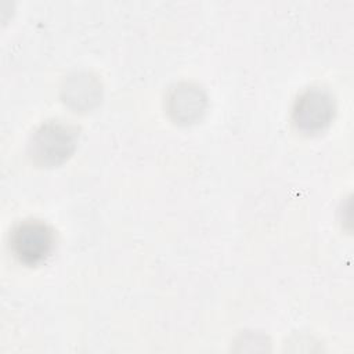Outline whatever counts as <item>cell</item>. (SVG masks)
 <instances>
[{"mask_svg":"<svg viewBox=\"0 0 354 354\" xmlns=\"http://www.w3.org/2000/svg\"><path fill=\"white\" fill-rule=\"evenodd\" d=\"M207 106L203 88L191 82H180L171 86L166 95V111L178 124H191L202 118Z\"/></svg>","mask_w":354,"mask_h":354,"instance_id":"cell-4","label":"cell"},{"mask_svg":"<svg viewBox=\"0 0 354 354\" xmlns=\"http://www.w3.org/2000/svg\"><path fill=\"white\" fill-rule=\"evenodd\" d=\"M54 245L53 230L40 220H24L10 234L12 254L26 266H36L47 259Z\"/></svg>","mask_w":354,"mask_h":354,"instance_id":"cell-2","label":"cell"},{"mask_svg":"<svg viewBox=\"0 0 354 354\" xmlns=\"http://www.w3.org/2000/svg\"><path fill=\"white\" fill-rule=\"evenodd\" d=\"M77 138L79 133L75 126L59 120H48L30 136L28 153L39 166H58L73 153Z\"/></svg>","mask_w":354,"mask_h":354,"instance_id":"cell-1","label":"cell"},{"mask_svg":"<svg viewBox=\"0 0 354 354\" xmlns=\"http://www.w3.org/2000/svg\"><path fill=\"white\" fill-rule=\"evenodd\" d=\"M335 115L333 95L321 87H310L299 94L293 104L292 119L295 126L307 134L322 131Z\"/></svg>","mask_w":354,"mask_h":354,"instance_id":"cell-3","label":"cell"},{"mask_svg":"<svg viewBox=\"0 0 354 354\" xmlns=\"http://www.w3.org/2000/svg\"><path fill=\"white\" fill-rule=\"evenodd\" d=\"M61 95L73 111H90L101 101L102 86L97 76L88 72H75L64 80Z\"/></svg>","mask_w":354,"mask_h":354,"instance_id":"cell-5","label":"cell"}]
</instances>
